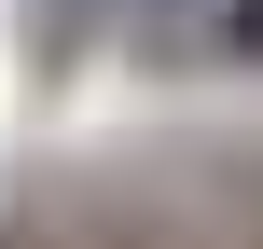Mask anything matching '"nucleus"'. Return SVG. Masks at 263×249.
Wrapping results in <instances>:
<instances>
[{"label": "nucleus", "instance_id": "obj_1", "mask_svg": "<svg viewBox=\"0 0 263 249\" xmlns=\"http://www.w3.org/2000/svg\"><path fill=\"white\" fill-rule=\"evenodd\" d=\"M222 55H250V69H263V0H222Z\"/></svg>", "mask_w": 263, "mask_h": 249}]
</instances>
